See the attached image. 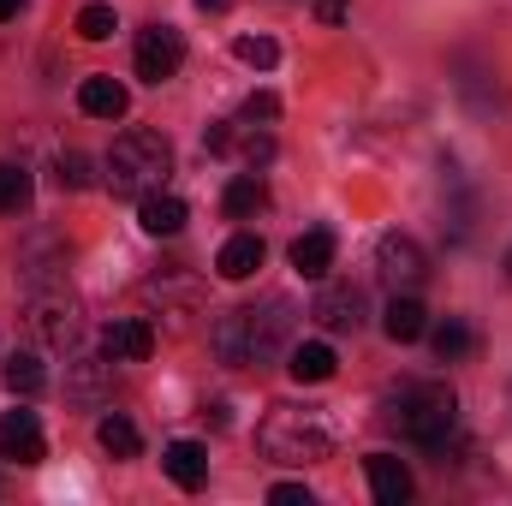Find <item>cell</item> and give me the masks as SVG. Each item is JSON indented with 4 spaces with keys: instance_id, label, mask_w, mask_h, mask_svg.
Instances as JSON below:
<instances>
[{
    "instance_id": "6da1fadb",
    "label": "cell",
    "mask_w": 512,
    "mask_h": 506,
    "mask_svg": "<svg viewBox=\"0 0 512 506\" xmlns=\"http://www.w3.org/2000/svg\"><path fill=\"white\" fill-rule=\"evenodd\" d=\"M286 328H292V304L286 298H268L262 310L245 304V310H227L209 334L215 358L221 364H268L280 346H286Z\"/></svg>"
},
{
    "instance_id": "7a4b0ae2",
    "label": "cell",
    "mask_w": 512,
    "mask_h": 506,
    "mask_svg": "<svg viewBox=\"0 0 512 506\" xmlns=\"http://www.w3.org/2000/svg\"><path fill=\"white\" fill-rule=\"evenodd\" d=\"M108 191L114 197H149V191H161V179L173 173V149H167V137L161 131H120L114 137V149H108Z\"/></svg>"
},
{
    "instance_id": "3957f363",
    "label": "cell",
    "mask_w": 512,
    "mask_h": 506,
    "mask_svg": "<svg viewBox=\"0 0 512 506\" xmlns=\"http://www.w3.org/2000/svg\"><path fill=\"white\" fill-rule=\"evenodd\" d=\"M256 441H262V453L274 459V465H316V459H328V429H322V417L316 411H292V405H274L268 417H262V429H256Z\"/></svg>"
},
{
    "instance_id": "277c9868",
    "label": "cell",
    "mask_w": 512,
    "mask_h": 506,
    "mask_svg": "<svg viewBox=\"0 0 512 506\" xmlns=\"http://www.w3.org/2000/svg\"><path fill=\"white\" fill-rule=\"evenodd\" d=\"M393 423L405 429V441H417V447L441 453V447H447V435H453V423H459V399H453V387H441V381L405 387V393H399V405H393Z\"/></svg>"
},
{
    "instance_id": "5b68a950",
    "label": "cell",
    "mask_w": 512,
    "mask_h": 506,
    "mask_svg": "<svg viewBox=\"0 0 512 506\" xmlns=\"http://www.w3.org/2000/svg\"><path fill=\"white\" fill-rule=\"evenodd\" d=\"M30 334H36L42 346H54V352H66V346L78 340V304H72L66 286L30 292Z\"/></svg>"
},
{
    "instance_id": "8992f818",
    "label": "cell",
    "mask_w": 512,
    "mask_h": 506,
    "mask_svg": "<svg viewBox=\"0 0 512 506\" xmlns=\"http://www.w3.org/2000/svg\"><path fill=\"white\" fill-rule=\"evenodd\" d=\"M137 78L143 84H167L179 66H185V36L173 30V24H149V30H137Z\"/></svg>"
},
{
    "instance_id": "52a82bcc",
    "label": "cell",
    "mask_w": 512,
    "mask_h": 506,
    "mask_svg": "<svg viewBox=\"0 0 512 506\" xmlns=\"http://www.w3.org/2000/svg\"><path fill=\"white\" fill-rule=\"evenodd\" d=\"M376 274H382V286H393V292H417L429 280V256H423L417 239L387 233L382 245H376Z\"/></svg>"
},
{
    "instance_id": "ba28073f",
    "label": "cell",
    "mask_w": 512,
    "mask_h": 506,
    "mask_svg": "<svg viewBox=\"0 0 512 506\" xmlns=\"http://www.w3.org/2000/svg\"><path fill=\"white\" fill-rule=\"evenodd\" d=\"M310 316H316L328 334H352V328L364 322V292H358L352 280H340V286H322V292H316V304H310Z\"/></svg>"
},
{
    "instance_id": "9c48e42d",
    "label": "cell",
    "mask_w": 512,
    "mask_h": 506,
    "mask_svg": "<svg viewBox=\"0 0 512 506\" xmlns=\"http://www.w3.org/2000/svg\"><path fill=\"white\" fill-rule=\"evenodd\" d=\"M42 453H48V441H42L36 411H6V417H0V459H12V465H42Z\"/></svg>"
},
{
    "instance_id": "30bf717a",
    "label": "cell",
    "mask_w": 512,
    "mask_h": 506,
    "mask_svg": "<svg viewBox=\"0 0 512 506\" xmlns=\"http://www.w3.org/2000/svg\"><path fill=\"white\" fill-rule=\"evenodd\" d=\"M102 352H108L114 364H143V358L155 352V328H149L143 316H120V322H108Z\"/></svg>"
},
{
    "instance_id": "8fae6325",
    "label": "cell",
    "mask_w": 512,
    "mask_h": 506,
    "mask_svg": "<svg viewBox=\"0 0 512 506\" xmlns=\"http://www.w3.org/2000/svg\"><path fill=\"white\" fill-rule=\"evenodd\" d=\"M364 471H370V495H376L382 506L411 501V471H405V459H393V453H370Z\"/></svg>"
},
{
    "instance_id": "7c38bea8",
    "label": "cell",
    "mask_w": 512,
    "mask_h": 506,
    "mask_svg": "<svg viewBox=\"0 0 512 506\" xmlns=\"http://www.w3.org/2000/svg\"><path fill=\"white\" fill-rule=\"evenodd\" d=\"M423 328H429V310L411 292H393V304L382 310V334L393 346H411V340H423Z\"/></svg>"
},
{
    "instance_id": "4fadbf2b",
    "label": "cell",
    "mask_w": 512,
    "mask_h": 506,
    "mask_svg": "<svg viewBox=\"0 0 512 506\" xmlns=\"http://www.w3.org/2000/svg\"><path fill=\"white\" fill-rule=\"evenodd\" d=\"M334 233L328 227H310L304 239H292V268L304 274V280H328V268H334Z\"/></svg>"
},
{
    "instance_id": "5bb4252c",
    "label": "cell",
    "mask_w": 512,
    "mask_h": 506,
    "mask_svg": "<svg viewBox=\"0 0 512 506\" xmlns=\"http://www.w3.org/2000/svg\"><path fill=\"white\" fill-rule=\"evenodd\" d=\"M78 108H84L90 120H120V114H126V84H120V78H108V72H96V78H84Z\"/></svg>"
},
{
    "instance_id": "9a60e30c",
    "label": "cell",
    "mask_w": 512,
    "mask_h": 506,
    "mask_svg": "<svg viewBox=\"0 0 512 506\" xmlns=\"http://www.w3.org/2000/svg\"><path fill=\"white\" fill-rule=\"evenodd\" d=\"M137 221H143V233L173 239V233L185 227V203H179L173 191H149V197H137Z\"/></svg>"
},
{
    "instance_id": "2e32d148",
    "label": "cell",
    "mask_w": 512,
    "mask_h": 506,
    "mask_svg": "<svg viewBox=\"0 0 512 506\" xmlns=\"http://www.w3.org/2000/svg\"><path fill=\"white\" fill-rule=\"evenodd\" d=\"M161 465H167V477L191 495V489H203L209 483V453L197 447V441H173L167 453H161Z\"/></svg>"
},
{
    "instance_id": "e0dca14e",
    "label": "cell",
    "mask_w": 512,
    "mask_h": 506,
    "mask_svg": "<svg viewBox=\"0 0 512 506\" xmlns=\"http://www.w3.org/2000/svg\"><path fill=\"white\" fill-rule=\"evenodd\" d=\"M262 239L256 233H239V239H227L221 256H215V268H221V280H251L256 268H262Z\"/></svg>"
},
{
    "instance_id": "ac0fdd59",
    "label": "cell",
    "mask_w": 512,
    "mask_h": 506,
    "mask_svg": "<svg viewBox=\"0 0 512 506\" xmlns=\"http://www.w3.org/2000/svg\"><path fill=\"white\" fill-rule=\"evenodd\" d=\"M108 370H114V358H108V352H102V358H72V381H66V393H72V399H84V405L108 399Z\"/></svg>"
},
{
    "instance_id": "d6986e66",
    "label": "cell",
    "mask_w": 512,
    "mask_h": 506,
    "mask_svg": "<svg viewBox=\"0 0 512 506\" xmlns=\"http://www.w3.org/2000/svg\"><path fill=\"white\" fill-rule=\"evenodd\" d=\"M286 370H292V381H328L334 370H340V358H334V346H322V340H304V346H292Z\"/></svg>"
},
{
    "instance_id": "ffe728a7",
    "label": "cell",
    "mask_w": 512,
    "mask_h": 506,
    "mask_svg": "<svg viewBox=\"0 0 512 506\" xmlns=\"http://www.w3.org/2000/svg\"><path fill=\"white\" fill-rule=\"evenodd\" d=\"M221 209H227L233 221H251V215H262V209H268V185H262V173H239V179L227 185Z\"/></svg>"
},
{
    "instance_id": "44dd1931",
    "label": "cell",
    "mask_w": 512,
    "mask_h": 506,
    "mask_svg": "<svg viewBox=\"0 0 512 506\" xmlns=\"http://www.w3.org/2000/svg\"><path fill=\"white\" fill-rule=\"evenodd\" d=\"M96 441H102L108 459H137V447H143V441H137V423L120 417V411H108V417L96 423Z\"/></svg>"
},
{
    "instance_id": "7402d4cb",
    "label": "cell",
    "mask_w": 512,
    "mask_h": 506,
    "mask_svg": "<svg viewBox=\"0 0 512 506\" xmlns=\"http://www.w3.org/2000/svg\"><path fill=\"white\" fill-rule=\"evenodd\" d=\"M30 209V173L18 161H0V215H18Z\"/></svg>"
},
{
    "instance_id": "603a6c76",
    "label": "cell",
    "mask_w": 512,
    "mask_h": 506,
    "mask_svg": "<svg viewBox=\"0 0 512 506\" xmlns=\"http://www.w3.org/2000/svg\"><path fill=\"white\" fill-rule=\"evenodd\" d=\"M0 376H6V387H12V393H24V399H30V393H42V387H48V376H42V364H36V358H30V352H12V358H6V370H0Z\"/></svg>"
},
{
    "instance_id": "cb8c5ba5",
    "label": "cell",
    "mask_w": 512,
    "mask_h": 506,
    "mask_svg": "<svg viewBox=\"0 0 512 506\" xmlns=\"http://www.w3.org/2000/svg\"><path fill=\"white\" fill-rule=\"evenodd\" d=\"M54 179H60V191H90V185H96V173H90V155H84V149H60V161H54Z\"/></svg>"
},
{
    "instance_id": "d4e9b609",
    "label": "cell",
    "mask_w": 512,
    "mask_h": 506,
    "mask_svg": "<svg viewBox=\"0 0 512 506\" xmlns=\"http://www.w3.org/2000/svg\"><path fill=\"white\" fill-rule=\"evenodd\" d=\"M429 340H435V358H441V364H459V358L471 352V328H465L459 316H447V322H441Z\"/></svg>"
},
{
    "instance_id": "484cf974",
    "label": "cell",
    "mask_w": 512,
    "mask_h": 506,
    "mask_svg": "<svg viewBox=\"0 0 512 506\" xmlns=\"http://www.w3.org/2000/svg\"><path fill=\"white\" fill-rule=\"evenodd\" d=\"M114 30H120V18H114V6H102V0L78 12V36H84V42H108Z\"/></svg>"
},
{
    "instance_id": "4316f807",
    "label": "cell",
    "mask_w": 512,
    "mask_h": 506,
    "mask_svg": "<svg viewBox=\"0 0 512 506\" xmlns=\"http://www.w3.org/2000/svg\"><path fill=\"white\" fill-rule=\"evenodd\" d=\"M233 149H239V155H245L251 167H262V161H274V137H268V131H256L251 120L239 126V137H233Z\"/></svg>"
},
{
    "instance_id": "83f0119b",
    "label": "cell",
    "mask_w": 512,
    "mask_h": 506,
    "mask_svg": "<svg viewBox=\"0 0 512 506\" xmlns=\"http://www.w3.org/2000/svg\"><path fill=\"white\" fill-rule=\"evenodd\" d=\"M233 54H239L245 66H256V72H268V66L280 60V48H274L268 36H239V42H233Z\"/></svg>"
},
{
    "instance_id": "f1b7e54d",
    "label": "cell",
    "mask_w": 512,
    "mask_h": 506,
    "mask_svg": "<svg viewBox=\"0 0 512 506\" xmlns=\"http://www.w3.org/2000/svg\"><path fill=\"white\" fill-rule=\"evenodd\" d=\"M245 120H262V126H268V120H280V96H274V90H251V96H245Z\"/></svg>"
},
{
    "instance_id": "f546056e",
    "label": "cell",
    "mask_w": 512,
    "mask_h": 506,
    "mask_svg": "<svg viewBox=\"0 0 512 506\" xmlns=\"http://www.w3.org/2000/svg\"><path fill=\"white\" fill-rule=\"evenodd\" d=\"M268 501L274 506H310V489H304V483H274Z\"/></svg>"
},
{
    "instance_id": "4dcf8cb0",
    "label": "cell",
    "mask_w": 512,
    "mask_h": 506,
    "mask_svg": "<svg viewBox=\"0 0 512 506\" xmlns=\"http://www.w3.org/2000/svg\"><path fill=\"white\" fill-rule=\"evenodd\" d=\"M346 6H352V0H316V18H322V24H340Z\"/></svg>"
},
{
    "instance_id": "1f68e13d",
    "label": "cell",
    "mask_w": 512,
    "mask_h": 506,
    "mask_svg": "<svg viewBox=\"0 0 512 506\" xmlns=\"http://www.w3.org/2000/svg\"><path fill=\"white\" fill-rule=\"evenodd\" d=\"M18 6H24V0H0V24H6V18H18Z\"/></svg>"
},
{
    "instance_id": "d6a6232c",
    "label": "cell",
    "mask_w": 512,
    "mask_h": 506,
    "mask_svg": "<svg viewBox=\"0 0 512 506\" xmlns=\"http://www.w3.org/2000/svg\"><path fill=\"white\" fill-rule=\"evenodd\" d=\"M197 6H203V12H227L233 0H197Z\"/></svg>"
}]
</instances>
